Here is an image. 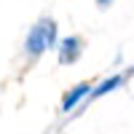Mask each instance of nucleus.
<instances>
[{
	"instance_id": "f257e3e1",
	"label": "nucleus",
	"mask_w": 134,
	"mask_h": 134,
	"mask_svg": "<svg viewBox=\"0 0 134 134\" xmlns=\"http://www.w3.org/2000/svg\"><path fill=\"white\" fill-rule=\"evenodd\" d=\"M54 46H57V24H54V19H40L30 30L24 48L30 57H40L46 48H54Z\"/></svg>"
},
{
	"instance_id": "f03ea898",
	"label": "nucleus",
	"mask_w": 134,
	"mask_h": 134,
	"mask_svg": "<svg viewBox=\"0 0 134 134\" xmlns=\"http://www.w3.org/2000/svg\"><path fill=\"white\" fill-rule=\"evenodd\" d=\"M81 54H83V40L81 38H64L59 40V64H75L78 59H81Z\"/></svg>"
},
{
	"instance_id": "7ed1b4c3",
	"label": "nucleus",
	"mask_w": 134,
	"mask_h": 134,
	"mask_svg": "<svg viewBox=\"0 0 134 134\" xmlns=\"http://www.w3.org/2000/svg\"><path fill=\"white\" fill-rule=\"evenodd\" d=\"M88 91H91V86H88V83H78L72 91H67L64 99H62V113H70V110L81 102L83 97H88Z\"/></svg>"
},
{
	"instance_id": "20e7f679",
	"label": "nucleus",
	"mask_w": 134,
	"mask_h": 134,
	"mask_svg": "<svg viewBox=\"0 0 134 134\" xmlns=\"http://www.w3.org/2000/svg\"><path fill=\"white\" fill-rule=\"evenodd\" d=\"M118 86H121V75H113V78H107V81H102L97 88H91V91H88V97H91V99L105 97V94H110V91H115Z\"/></svg>"
},
{
	"instance_id": "39448f33",
	"label": "nucleus",
	"mask_w": 134,
	"mask_h": 134,
	"mask_svg": "<svg viewBox=\"0 0 134 134\" xmlns=\"http://www.w3.org/2000/svg\"><path fill=\"white\" fill-rule=\"evenodd\" d=\"M97 3H99V5H107V3H110V0H97Z\"/></svg>"
}]
</instances>
